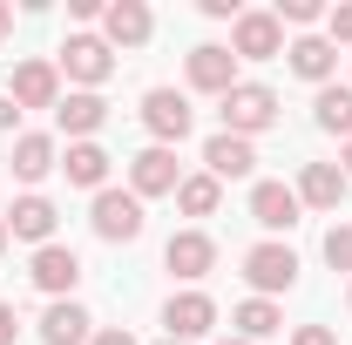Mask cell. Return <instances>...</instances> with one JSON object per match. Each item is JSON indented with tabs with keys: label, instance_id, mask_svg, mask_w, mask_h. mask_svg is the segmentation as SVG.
Returning a JSON list of instances; mask_svg holds the SVG:
<instances>
[{
	"label": "cell",
	"instance_id": "cell-1",
	"mask_svg": "<svg viewBox=\"0 0 352 345\" xmlns=\"http://www.w3.org/2000/svg\"><path fill=\"white\" fill-rule=\"evenodd\" d=\"M217 115H223V135H244V142H251L258 129H271V122H278V95H271L264 82H237L230 95H223Z\"/></svg>",
	"mask_w": 352,
	"mask_h": 345
},
{
	"label": "cell",
	"instance_id": "cell-2",
	"mask_svg": "<svg viewBox=\"0 0 352 345\" xmlns=\"http://www.w3.org/2000/svg\"><path fill=\"white\" fill-rule=\"evenodd\" d=\"M88 223H95L102 244H135V237H142V197H135V190H95Z\"/></svg>",
	"mask_w": 352,
	"mask_h": 345
},
{
	"label": "cell",
	"instance_id": "cell-3",
	"mask_svg": "<svg viewBox=\"0 0 352 345\" xmlns=\"http://www.w3.org/2000/svg\"><path fill=\"white\" fill-rule=\"evenodd\" d=\"M190 122H197L190 95H176V88H149V95H142V129L156 135V149L183 142V135H190Z\"/></svg>",
	"mask_w": 352,
	"mask_h": 345
},
{
	"label": "cell",
	"instance_id": "cell-4",
	"mask_svg": "<svg viewBox=\"0 0 352 345\" xmlns=\"http://www.w3.org/2000/svg\"><path fill=\"white\" fill-rule=\"evenodd\" d=\"M61 75L68 82H82L88 95L116 75V47L102 41V34H68V47H61Z\"/></svg>",
	"mask_w": 352,
	"mask_h": 345
},
{
	"label": "cell",
	"instance_id": "cell-5",
	"mask_svg": "<svg viewBox=\"0 0 352 345\" xmlns=\"http://www.w3.org/2000/svg\"><path fill=\"white\" fill-rule=\"evenodd\" d=\"M244 278L258 285V298L292 291V285H298V251H292V244H251V251H244Z\"/></svg>",
	"mask_w": 352,
	"mask_h": 345
},
{
	"label": "cell",
	"instance_id": "cell-6",
	"mask_svg": "<svg viewBox=\"0 0 352 345\" xmlns=\"http://www.w3.org/2000/svg\"><path fill=\"white\" fill-rule=\"evenodd\" d=\"M230 54H237V61H271V54H285L278 14H237V21H230Z\"/></svg>",
	"mask_w": 352,
	"mask_h": 345
},
{
	"label": "cell",
	"instance_id": "cell-7",
	"mask_svg": "<svg viewBox=\"0 0 352 345\" xmlns=\"http://www.w3.org/2000/svg\"><path fill=\"white\" fill-rule=\"evenodd\" d=\"M14 109H61V68L54 61H21L14 82H7Z\"/></svg>",
	"mask_w": 352,
	"mask_h": 345
},
{
	"label": "cell",
	"instance_id": "cell-8",
	"mask_svg": "<svg viewBox=\"0 0 352 345\" xmlns=\"http://www.w3.org/2000/svg\"><path fill=\"white\" fill-rule=\"evenodd\" d=\"M190 88H204V95H230L237 88V54L217 41H204V47H190Z\"/></svg>",
	"mask_w": 352,
	"mask_h": 345
},
{
	"label": "cell",
	"instance_id": "cell-9",
	"mask_svg": "<svg viewBox=\"0 0 352 345\" xmlns=\"http://www.w3.org/2000/svg\"><path fill=\"white\" fill-rule=\"evenodd\" d=\"M176 183H183V176H176V149H156V142H149L129 163V190L135 197H176Z\"/></svg>",
	"mask_w": 352,
	"mask_h": 345
},
{
	"label": "cell",
	"instance_id": "cell-10",
	"mask_svg": "<svg viewBox=\"0 0 352 345\" xmlns=\"http://www.w3.org/2000/svg\"><path fill=\"white\" fill-rule=\"evenodd\" d=\"M149 27H156V21H149L142 0H109V7H102V41L109 47H142Z\"/></svg>",
	"mask_w": 352,
	"mask_h": 345
},
{
	"label": "cell",
	"instance_id": "cell-11",
	"mask_svg": "<svg viewBox=\"0 0 352 345\" xmlns=\"http://www.w3.org/2000/svg\"><path fill=\"white\" fill-rule=\"evenodd\" d=\"M34 285H41L47 298H68V291L82 285V258H75L68 244H41V251H34Z\"/></svg>",
	"mask_w": 352,
	"mask_h": 345
},
{
	"label": "cell",
	"instance_id": "cell-12",
	"mask_svg": "<svg viewBox=\"0 0 352 345\" xmlns=\"http://www.w3.org/2000/svg\"><path fill=\"white\" fill-rule=\"evenodd\" d=\"M163 264H170L176 278H210V264H217V244H210L204 230H176L170 244H163Z\"/></svg>",
	"mask_w": 352,
	"mask_h": 345
},
{
	"label": "cell",
	"instance_id": "cell-13",
	"mask_svg": "<svg viewBox=\"0 0 352 345\" xmlns=\"http://www.w3.org/2000/svg\"><path fill=\"white\" fill-rule=\"evenodd\" d=\"M163 325H170V339H204V332H210V325H217V304L204 298V291H183V298H170L163 304Z\"/></svg>",
	"mask_w": 352,
	"mask_h": 345
},
{
	"label": "cell",
	"instance_id": "cell-14",
	"mask_svg": "<svg viewBox=\"0 0 352 345\" xmlns=\"http://www.w3.org/2000/svg\"><path fill=\"white\" fill-rule=\"evenodd\" d=\"M258 170V149H251V142H244V135H210V142H204V176H251Z\"/></svg>",
	"mask_w": 352,
	"mask_h": 345
},
{
	"label": "cell",
	"instance_id": "cell-15",
	"mask_svg": "<svg viewBox=\"0 0 352 345\" xmlns=\"http://www.w3.org/2000/svg\"><path fill=\"white\" fill-rule=\"evenodd\" d=\"M88 325H95V318H88L75 298H54L47 318H41V345H88V339H95Z\"/></svg>",
	"mask_w": 352,
	"mask_h": 345
},
{
	"label": "cell",
	"instance_id": "cell-16",
	"mask_svg": "<svg viewBox=\"0 0 352 345\" xmlns=\"http://www.w3.org/2000/svg\"><path fill=\"white\" fill-rule=\"evenodd\" d=\"M298 203H311V210H339V203H346V170H339V163H305V176H298Z\"/></svg>",
	"mask_w": 352,
	"mask_h": 345
},
{
	"label": "cell",
	"instance_id": "cell-17",
	"mask_svg": "<svg viewBox=\"0 0 352 345\" xmlns=\"http://www.w3.org/2000/svg\"><path fill=\"white\" fill-rule=\"evenodd\" d=\"M298 210H305V203H298V190H285V183H258V190H251V216H258L264 230H292Z\"/></svg>",
	"mask_w": 352,
	"mask_h": 345
},
{
	"label": "cell",
	"instance_id": "cell-18",
	"mask_svg": "<svg viewBox=\"0 0 352 345\" xmlns=\"http://www.w3.org/2000/svg\"><path fill=\"white\" fill-rule=\"evenodd\" d=\"M285 54H292V75H305V82H318V88L332 82V68H339V47L325 41V34H298Z\"/></svg>",
	"mask_w": 352,
	"mask_h": 345
},
{
	"label": "cell",
	"instance_id": "cell-19",
	"mask_svg": "<svg viewBox=\"0 0 352 345\" xmlns=\"http://www.w3.org/2000/svg\"><path fill=\"white\" fill-rule=\"evenodd\" d=\"M54 122H61V135H75V142H88V135H95L102 122H109V102L82 88V95H68V102L54 109Z\"/></svg>",
	"mask_w": 352,
	"mask_h": 345
},
{
	"label": "cell",
	"instance_id": "cell-20",
	"mask_svg": "<svg viewBox=\"0 0 352 345\" xmlns=\"http://www.w3.org/2000/svg\"><path fill=\"white\" fill-rule=\"evenodd\" d=\"M54 203H47V197H21V203H14V210H7V230H14V237H28V244H54Z\"/></svg>",
	"mask_w": 352,
	"mask_h": 345
},
{
	"label": "cell",
	"instance_id": "cell-21",
	"mask_svg": "<svg viewBox=\"0 0 352 345\" xmlns=\"http://www.w3.org/2000/svg\"><path fill=\"white\" fill-rule=\"evenodd\" d=\"M61 176H68V183H82V190H102V183H109V149H102V142H68Z\"/></svg>",
	"mask_w": 352,
	"mask_h": 345
},
{
	"label": "cell",
	"instance_id": "cell-22",
	"mask_svg": "<svg viewBox=\"0 0 352 345\" xmlns=\"http://www.w3.org/2000/svg\"><path fill=\"white\" fill-rule=\"evenodd\" d=\"M230 325H237L244 345H258V339H271V332H285V311H278L271 298H244L237 311H230Z\"/></svg>",
	"mask_w": 352,
	"mask_h": 345
},
{
	"label": "cell",
	"instance_id": "cell-23",
	"mask_svg": "<svg viewBox=\"0 0 352 345\" xmlns=\"http://www.w3.org/2000/svg\"><path fill=\"white\" fill-rule=\"evenodd\" d=\"M311 122H318L325 135H346V142H352V88L325 82V88H318V102H311Z\"/></svg>",
	"mask_w": 352,
	"mask_h": 345
},
{
	"label": "cell",
	"instance_id": "cell-24",
	"mask_svg": "<svg viewBox=\"0 0 352 345\" xmlns=\"http://www.w3.org/2000/svg\"><path fill=\"white\" fill-rule=\"evenodd\" d=\"M7 163H14V176H21V183H41L47 170H61V156H54V142H47V135H21Z\"/></svg>",
	"mask_w": 352,
	"mask_h": 345
},
{
	"label": "cell",
	"instance_id": "cell-25",
	"mask_svg": "<svg viewBox=\"0 0 352 345\" xmlns=\"http://www.w3.org/2000/svg\"><path fill=\"white\" fill-rule=\"evenodd\" d=\"M217 197H223L217 176H183V183H176V203H183V216H210V210H217Z\"/></svg>",
	"mask_w": 352,
	"mask_h": 345
},
{
	"label": "cell",
	"instance_id": "cell-26",
	"mask_svg": "<svg viewBox=\"0 0 352 345\" xmlns=\"http://www.w3.org/2000/svg\"><path fill=\"white\" fill-rule=\"evenodd\" d=\"M325 264L332 271H352V223H332L325 230Z\"/></svg>",
	"mask_w": 352,
	"mask_h": 345
},
{
	"label": "cell",
	"instance_id": "cell-27",
	"mask_svg": "<svg viewBox=\"0 0 352 345\" xmlns=\"http://www.w3.org/2000/svg\"><path fill=\"white\" fill-rule=\"evenodd\" d=\"M285 21H292V27H311V21H318V0H278V27H285Z\"/></svg>",
	"mask_w": 352,
	"mask_h": 345
},
{
	"label": "cell",
	"instance_id": "cell-28",
	"mask_svg": "<svg viewBox=\"0 0 352 345\" xmlns=\"http://www.w3.org/2000/svg\"><path fill=\"white\" fill-rule=\"evenodd\" d=\"M325 27H332V41H352V0H339V7L325 14Z\"/></svg>",
	"mask_w": 352,
	"mask_h": 345
},
{
	"label": "cell",
	"instance_id": "cell-29",
	"mask_svg": "<svg viewBox=\"0 0 352 345\" xmlns=\"http://www.w3.org/2000/svg\"><path fill=\"white\" fill-rule=\"evenodd\" d=\"M292 345H339V339H332L325 325H298V332H292Z\"/></svg>",
	"mask_w": 352,
	"mask_h": 345
},
{
	"label": "cell",
	"instance_id": "cell-30",
	"mask_svg": "<svg viewBox=\"0 0 352 345\" xmlns=\"http://www.w3.org/2000/svg\"><path fill=\"white\" fill-rule=\"evenodd\" d=\"M21 339V318H14V304H0V345H14Z\"/></svg>",
	"mask_w": 352,
	"mask_h": 345
},
{
	"label": "cell",
	"instance_id": "cell-31",
	"mask_svg": "<svg viewBox=\"0 0 352 345\" xmlns=\"http://www.w3.org/2000/svg\"><path fill=\"white\" fill-rule=\"evenodd\" d=\"M197 7H204L210 21H237V0H197Z\"/></svg>",
	"mask_w": 352,
	"mask_h": 345
},
{
	"label": "cell",
	"instance_id": "cell-32",
	"mask_svg": "<svg viewBox=\"0 0 352 345\" xmlns=\"http://www.w3.org/2000/svg\"><path fill=\"white\" fill-rule=\"evenodd\" d=\"M88 345H135V339H129V332H122V325H109V332H95V339H88Z\"/></svg>",
	"mask_w": 352,
	"mask_h": 345
},
{
	"label": "cell",
	"instance_id": "cell-33",
	"mask_svg": "<svg viewBox=\"0 0 352 345\" xmlns=\"http://www.w3.org/2000/svg\"><path fill=\"white\" fill-rule=\"evenodd\" d=\"M14 115H21V109H14V102L0 95V129H14Z\"/></svg>",
	"mask_w": 352,
	"mask_h": 345
},
{
	"label": "cell",
	"instance_id": "cell-34",
	"mask_svg": "<svg viewBox=\"0 0 352 345\" xmlns=\"http://www.w3.org/2000/svg\"><path fill=\"white\" fill-rule=\"evenodd\" d=\"M7 34H14V7L0 0V41H7Z\"/></svg>",
	"mask_w": 352,
	"mask_h": 345
},
{
	"label": "cell",
	"instance_id": "cell-35",
	"mask_svg": "<svg viewBox=\"0 0 352 345\" xmlns=\"http://www.w3.org/2000/svg\"><path fill=\"white\" fill-rule=\"evenodd\" d=\"M339 163H346V183H352V142H346V156H339Z\"/></svg>",
	"mask_w": 352,
	"mask_h": 345
},
{
	"label": "cell",
	"instance_id": "cell-36",
	"mask_svg": "<svg viewBox=\"0 0 352 345\" xmlns=\"http://www.w3.org/2000/svg\"><path fill=\"white\" fill-rule=\"evenodd\" d=\"M0 251H7V216H0Z\"/></svg>",
	"mask_w": 352,
	"mask_h": 345
},
{
	"label": "cell",
	"instance_id": "cell-37",
	"mask_svg": "<svg viewBox=\"0 0 352 345\" xmlns=\"http://www.w3.org/2000/svg\"><path fill=\"white\" fill-rule=\"evenodd\" d=\"M217 345H244V339H217Z\"/></svg>",
	"mask_w": 352,
	"mask_h": 345
},
{
	"label": "cell",
	"instance_id": "cell-38",
	"mask_svg": "<svg viewBox=\"0 0 352 345\" xmlns=\"http://www.w3.org/2000/svg\"><path fill=\"white\" fill-rule=\"evenodd\" d=\"M163 345H183V339H163Z\"/></svg>",
	"mask_w": 352,
	"mask_h": 345
}]
</instances>
